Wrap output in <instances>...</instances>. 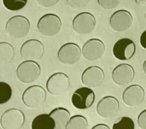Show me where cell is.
Returning a JSON list of instances; mask_svg holds the SVG:
<instances>
[{"instance_id":"6da1fadb","label":"cell","mask_w":146,"mask_h":129,"mask_svg":"<svg viewBox=\"0 0 146 129\" xmlns=\"http://www.w3.org/2000/svg\"><path fill=\"white\" fill-rule=\"evenodd\" d=\"M31 24L26 17L15 15L11 17L7 21L5 31L12 38L20 39L25 37L30 31Z\"/></svg>"},{"instance_id":"7a4b0ae2","label":"cell","mask_w":146,"mask_h":129,"mask_svg":"<svg viewBox=\"0 0 146 129\" xmlns=\"http://www.w3.org/2000/svg\"><path fill=\"white\" fill-rule=\"evenodd\" d=\"M16 75L21 82L30 84L39 78L40 75V66L36 61L25 60L18 66Z\"/></svg>"},{"instance_id":"3957f363","label":"cell","mask_w":146,"mask_h":129,"mask_svg":"<svg viewBox=\"0 0 146 129\" xmlns=\"http://www.w3.org/2000/svg\"><path fill=\"white\" fill-rule=\"evenodd\" d=\"M62 21L55 14L49 13L41 17L37 23V30L42 35L52 36L60 31Z\"/></svg>"},{"instance_id":"277c9868","label":"cell","mask_w":146,"mask_h":129,"mask_svg":"<svg viewBox=\"0 0 146 129\" xmlns=\"http://www.w3.org/2000/svg\"><path fill=\"white\" fill-rule=\"evenodd\" d=\"M46 87L52 95H62L68 91L70 87V78L62 72H57L48 78Z\"/></svg>"},{"instance_id":"5b68a950","label":"cell","mask_w":146,"mask_h":129,"mask_svg":"<svg viewBox=\"0 0 146 129\" xmlns=\"http://www.w3.org/2000/svg\"><path fill=\"white\" fill-rule=\"evenodd\" d=\"M46 99L45 90L39 85L27 87L22 94L23 103L28 108H36L43 104Z\"/></svg>"},{"instance_id":"8992f818","label":"cell","mask_w":146,"mask_h":129,"mask_svg":"<svg viewBox=\"0 0 146 129\" xmlns=\"http://www.w3.org/2000/svg\"><path fill=\"white\" fill-rule=\"evenodd\" d=\"M82 54L79 46L75 43H67L59 48L57 56L61 63L71 65L79 61Z\"/></svg>"},{"instance_id":"52a82bcc","label":"cell","mask_w":146,"mask_h":129,"mask_svg":"<svg viewBox=\"0 0 146 129\" xmlns=\"http://www.w3.org/2000/svg\"><path fill=\"white\" fill-rule=\"evenodd\" d=\"M20 54L21 58L25 61H38L44 54V46L38 40H28L21 46Z\"/></svg>"},{"instance_id":"ba28073f","label":"cell","mask_w":146,"mask_h":129,"mask_svg":"<svg viewBox=\"0 0 146 129\" xmlns=\"http://www.w3.org/2000/svg\"><path fill=\"white\" fill-rule=\"evenodd\" d=\"M25 122V114L18 109H9L1 116L0 124L3 129H20Z\"/></svg>"},{"instance_id":"9c48e42d","label":"cell","mask_w":146,"mask_h":129,"mask_svg":"<svg viewBox=\"0 0 146 129\" xmlns=\"http://www.w3.org/2000/svg\"><path fill=\"white\" fill-rule=\"evenodd\" d=\"M95 94L93 90L88 87H83L77 89L73 93L72 103L78 109H87L94 104Z\"/></svg>"},{"instance_id":"30bf717a","label":"cell","mask_w":146,"mask_h":129,"mask_svg":"<svg viewBox=\"0 0 146 129\" xmlns=\"http://www.w3.org/2000/svg\"><path fill=\"white\" fill-rule=\"evenodd\" d=\"M96 26L94 16L89 12H81L72 21V27L77 34H88L93 31Z\"/></svg>"},{"instance_id":"8fae6325","label":"cell","mask_w":146,"mask_h":129,"mask_svg":"<svg viewBox=\"0 0 146 129\" xmlns=\"http://www.w3.org/2000/svg\"><path fill=\"white\" fill-rule=\"evenodd\" d=\"M81 80L85 87L95 88L103 84L104 81V72L98 66H90L83 71Z\"/></svg>"},{"instance_id":"7c38bea8","label":"cell","mask_w":146,"mask_h":129,"mask_svg":"<svg viewBox=\"0 0 146 129\" xmlns=\"http://www.w3.org/2000/svg\"><path fill=\"white\" fill-rule=\"evenodd\" d=\"M113 52L115 58L119 60H129L135 53V44L131 39H120L114 44Z\"/></svg>"},{"instance_id":"4fadbf2b","label":"cell","mask_w":146,"mask_h":129,"mask_svg":"<svg viewBox=\"0 0 146 129\" xmlns=\"http://www.w3.org/2000/svg\"><path fill=\"white\" fill-rule=\"evenodd\" d=\"M82 51L84 59L88 61H95L104 56L105 45L99 39H91L84 43Z\"/></svg>"},{"instance_id":"5bb4252c","label":"cell","mask_w":146,"mask_h":129,"mask_svg":"<svg viewBox=\"0 0 146 129\" xmlns=\"http://www.w3.org/2000/svg\"><path fill=\"white\" fill-rule=\"evenodd\" d=\"M119 103L118 100L112 96L103 97L97 105V112L100 117L104 118H112L118 113Z\"/></svg>"},{"instance_id":"9a60e30c","label":"cell","mask_w":146,"mask_h":129,"mask_svg":"<svg viewBox=\"0 0 146 129\" xmlns=\"http://www.w3.org/2000/svg\"><path fill=\"white\" fill-rule=\"evenodd\" d=\"M132 15L129 11L118 10L110 18V26L116 32L127 30L132 24Z\"/></svg>"},{"instance_id":"2e32d148","label":"cell","mask_w":146,"mask_h":129,"mask_svg":"<svg viewBox=\"0 0 146 129\" xmlns=\"http://www.w3.org/2000/svg\"><path fill=\"white\" fill-rule=\"evenodd\" d=\"M135 70L129 64H121L114 68L112 72L113 81L119 86H125L133 81Z\"/></svg>"},{"instance_id":"e0dca14e","label":"cell","mask_w":146,"mask_h":129,"mask_svg":"<svg viewBox=\"0 0 146 129\" xmlns=\"http://www.w3.org/2000/svg\"><path fill=\"white\" fill-rule=\"evenodd\" d=\"M145 99V91L140 85L132 84L125 89L123 93V101L128 107H138Z\"/></svg>"},{"instance_id":"ac0fdd59","label":"cell","mask_w":146,"mask_h":129,"mask_svg":"<svg viewBox=\"0 0 146 129\" xmlns=\"http://www.w3.org/2000/svg\"><path fill=\"white\" fill-rule=\"evenodd\" d=\"M49 115L54 119L56 122V129H62L66 127V124L71 118L69 111L63 107L55 108L50 112Z\"/></svg>"},{"instance_id":"d6986e66","label":"cell","mask_w":146,"mask_h":129,"mask_svg":"<svg viewBox=\"0 0 146 129\" xmlns=\"http://www.w3.org/2000/svg\"><path fill=\"white\" fill-rule=\"evenodd\" d=\"M32 129H56V122L49 114H40L34 118Z\"/></svg>"},{"instance_id":"ffe728a7","label":"cell","mask_w":146,"mask_h":129,"mask_svg":"<svg viewBox=\"0 0 146 129\" xmlns=\"http://www.w3.org/2000/svg\"><path fill=\"white\" fill-rule=\"evenodd\" d=\"M88 122L84 116L82 115H75L71 117L65 129H88Z\"/></svg>"},{"instance_id":"44dd1931","label":"cell","mask_w":146,"mask_h":129,"mask_svg":"<svg viewBox=\"0 0 146 129\" xmlns=\"http://www.w3.org/2000/svg\"><path fill=\"white\" fill-rule=\"evenodd\" d=\"M15 50L12 46L9 43H0V59L2 62L8 63L14 59Z\"/></svg>"},{"instance_id":"7402d4cb","label":"cell","mask_w":146,"mask_h":129,"mask_svg":"<svg viewBox=\"0 0 146 129\" xmlns=\"http://www.w3.org/2000/svg\"><path fill=\"white\" fill-rule=\"evenodd\" d=\"M112 129H135L134 121L129 117L123 116L117 118Z\"/></svg>"},{"instance_id":"603a6c76","label":"cell","mask_w":146,"mask_h":129,"mask_svg":"<svg viewBox=\"0 0 146 129\" xmlns=\"http://www.w3.org/2000/svg\"><path fill=\"white\" fill-rule=\"evenodd\" d=\"M12 95V90L9 84L0 82V104L3 105L10 100Z\"/></svg>"},{"instance_id":"cb8c5ba5","label":"cell","mask_w":146,"mask_h":129,"mask_svg":"<svg viewBox=\"0 0 146 129\" xmlns=\"http://www.w3.org/2000/svg\"><path fill=\"white\" fill-rule=\"evenodd\" d=\"M4 6L9 11H19L24 9L27 3V0H2Z\"/></svg>"},{"instance_id":"d4e9b609","label":"cell","mask_w":146,"mask_h":129,"mask_svg":"<svg viewBox=\"0 0 146 129\" xmlns=\"http://www.w3.org/2000/svg\"><path fill=\"white\" fill-rule=\"evenodd\" d=\"M121 0H98V5L102 9L107 10L114 9L120 4Z\"/></svg>"},{"instance_id":"484cf974","label":"cell","mask_w":146,"mask_h":129,"mask_svg":"<svg viewBox=\"0 0 146 129\" xmlns=\"http://www.w3.org/2000/svg\"><path fill=\"white\" fill-rule=\"evenodd\" d=\"M89 0H66V3L68 6L75 9L84 8L88 3Z\"/></svg>"},{"instance_id":"4316f807","label":"cell","mask_w":146,"mask_h":129,"mask_svg":"<svg viewBox=\"0 0 146 129\" xmlns=\"http://www.w3.org/2000/svg\"><path fill=\"white\" fill-rule=\"evenodd\" d=\"M138 125L141 129H146V109L140 112L138 116Z\"/></svg>"},{"instance_id":"83f0119b","label":"cell","mask_w":146,"mask_h":129,"mask_svg":"<svg viewBox=\"0 0 146 129\" xmlns=\"http://www.w3.org/2000/svg\"><path fill=\"white\" fill-rule=\"evenodd\" d=\"M59 0H36V2L43 8H50L54 6L59 2Z\"/></svg>"},{"instance_id":"f1b7e54d","label":"cell","mask_w":146,"mask_h":129,"mask_svg":"<svg viewBox=\"0 0 146 129\" xmlns=\"http://www.w3.org/2000/svg\"><path fill=\"white\" fill-rule=\"evenodd\" d=\"M140 44L144 49L146 50V30L141 34L140 36Z\"/></svg>"},{"instance_id":"f546056e","label":"cell","mask_w":146,"mask_h":129,"mask_svg":"<svg viewBox=\"0 0 146 129\" xmlns=\"http://www.w3.org/2000/svg\"><path fill=\"white\" fill-rule=\"evenodd\" d=\"M91 129H110L108 125L106 124H98V125H94Z\"/></svg>"},{"instance_id":"4dcf8cb0","label":"cell","mask_w":146,"mask_h":129,"mask_svg":"<svg viewBox=\"0 0 146 129\" xmlns=\"http://www.w3.org/2000/svg\"><path fill=\"white\" fill-rule=\"evenodd\" d=\"M135 2H136L137 4L139 5L146 4V0H135Z\"/></svg>"},{"instance_id":"1f68e13d","label":"cell","mask_w":146,"mask_h":129,"mask_svg":"<svg viewBox=\"0 0 146 129\" xmlns=\"http://www.w3.org/2000/svg\"><path fill=\"white\" fill-rule=\"evenodd\" d=\"M143 71L145 73V75H146V60L145 61V62L143 64Z\"/></svg>"},{"instance_id":"d6a6232c","label":"cell","mask_w":146,"mask_h":129,"mask_svg":"<svg viewBox=\"0 0 146 129\" xmlns=\"http://www.w3.org/2000/svg\"><path fill=\"white\" fill-rule=\"evenodd\" d=\"M145 18H146V13H145Z\"/></svg>"}]
</instances>
